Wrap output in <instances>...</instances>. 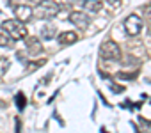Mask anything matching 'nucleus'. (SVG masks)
<instances>
[{"instance_id": "1", "label": "nucleus", "mask_w": 151, "mask_h": 133, "mask_svg": "<svg viewBox=\"0 0 151 133\" xmlns=\"http://www.w3.org/2000/svg\"><path fill=\"white\" fill-rule=\"evenodd\" d=\"M2 29H4L6 34H7L9 37H13V39H23V37L27 36V29H25V25H23L22 21H18L16 18L2 21Z\"/></svg>"}, {"instance_id": "2", "label": "nucleus", "mask_w": 151, "mask_h": 133, "mask_svg": "<svg viewBox=\"0 0 151 133\" xmlns=\"http://www.w3.org/2000/svg\"><path fill=\"white\" fill-rule=\"evenodd\" d=\"M57 13H59V6L53 2H43V4H37L36 7H32V14H36L37 18H43V20H50Z\"/></svg>"}, {"instance_id": "3", "label": "nucleus", "mask_w": 151, "mask_h": 133, "mask_svg": "<svg viewBox=\"0 0 151 133\" xmlns=\"http://www.w3.org/2000/svg\"><path fill=\"white\" fill-rule=\"evenodd\" d=\"M100 57L101 59H105V60H119L121 59V50H119V46L114 43V41H105L101 46H100Z\"/></svg>"}, {"instance_id": "4", "label": "nucleus", "mask_w": 151, "mask_h": 133, "mask_svg": "<svg viewBox=\"0 0 151 133\" xmlns=\"http://www.w3.org/2000/svg\"><path fill=\"white\" fill-rule=\"evenodd\" d=\"M124 30H126L128 36H137L142 30V20L137 14H130L124 20Z\"/></svg>"}, {"instance_id": "5", "label": "nucleus", "mask_w": 151, "mask_h": 133, "mask_svg": "<svg viewBox=\"0 0 151 133\" xmlns=\"http://www.w3.org/2000/svg\"><path fill=\"white\" fill-rule=\"evenodd\" d=\"M11 9L14 11V16L18 21H27L30 16H32V7L27 6V4H11Z\"/></svg>"}, {"instance_id": "6", "label": "nucleus", "mask_w": 151, "mask_h": 133, "mask_svg": "<svg viewBox=\"0 0 151 133\" xmlns=\"http://www.w3.org/2000/svg\"><path fill=\"white\" fill-rule=\"evenodd\" d=\"M69 21L75 25V27H78V29H82V30H86L87 27H89V16L86 14V13H82V11H73L71 14H69Z\"/></svg>"}, {"instance_id": "7", "label": "nucleus", "mask_w": 151, "mask_h": 133, "mask_svg": "<svg viewBox=\"0 0 151 133\" xmlns=\"http://www.w3.org/2000/svg\"><path fill=\"white\" fill-rule=\"evenodd\" d=\"M27 50H29L30 55L41 53V43H39V39L37 37H29L27 39Z\"/></svg>"}, {"instance_id": "8", "label": "nucleus", "mask_w": 151, "mask_h": 133, "mask_svg": "<svg viewBox=\"0 0 151 133\" xmlns=\"http://www.w3.org/2000/svg\"><path fill=\"white\" fill-rule=\"evenodd\" d=\"M77 39H78V36L75 34V32H62V34L59 36V43H60L62 46H68V44L77 43Z\"/></svg>"}, {"instance_id": "9", "label": "nucleus", "mask_w": 151, "mask_h": 133, "mask_svg": "<svg viewBox=\"0 0 151 133\" xmlns=\"http://www.w3.org/2000/svg\"><path fill=\"white\" fill-rule=\"evenodd\" d=\"M55 32H57L55 25H53V23H46V25L41 29V37H43V39H46V41H50V39H53V37H55Z\"/></svg>"}, {"instance_id": "10", "label": "nucleus", "mask_w": 151, "mask_h": 133, "mask_svg": "<svg viewBox=\"0 0 151 133\" xmlns=\"http://www.w3.org/2000/svg\"><path fill=\"white\" fill-rule=\"evenodd\" d=\"M82 6L86 11H91V13H100L103 7V4L98 2V0H86V2H82Z\"/></svg>"}, {"instance_id": "11", "label": "nucleus", "mask_w": 151, "mask_h": 133, "mask_svg": "<svg viewBox=\"0 0 151 133\" xmlns=\"http://www.w3.org/2000/svg\"><path fill=\"white\" fill-rule=\"evenodd\" d=\"M0 46H4V48H9V46H11V37H9L6 32L0 34Z\"/></svg>"}, {"instance_id": "12", "label": "nucleus", "mask_w": 151, "mask_h": 133, "mask_svg": "<svg viewBox=\"0 0 151 133\" xmlns=\"http://www.w3.org/2000/svg\"><path fill=\"white\" fill-rule=\"evenodd\" d=\"M14 101H16V107H18L20 110L25 108V96H23V92H18L16 98H14Z\"/></svg>"}, {"instance_id": "13", "label": "nucleus", "mask_w": 151, "mask_h": 133, "mask_svg": "<svg viewBox=\"0 0 151 133\" xmlns=\"http://www.w3.org/2000/svg\"><path fill=\"white\" fill-rule=\"evenodd\" d=\"M7 66H9V60L6 57H0V73H4L7 69Z\"/></svg>"}, {"instance_id": "14", "label": "nucleus", "mask_w": 151, "mask_h": 133, "mask_svg": "<svg viewBox=\"0 0 151 133\" xmlns=\"http://www.w3.org/2000/svg\"><path fill=\"white\" fill-rule=\"evenodd\" d=\"M110 91H114L116 94H121V92H124V87H121V85H117V84H112V85H110Z\"/></svg>"}]
</instances>
